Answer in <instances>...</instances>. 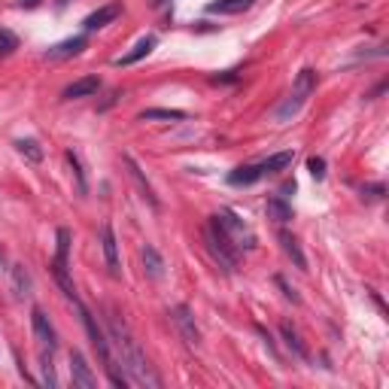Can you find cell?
Returning <instances> with one entry per match:
<instances>
[{"instance_id":"6da1fadb","label":"cell","mask_w":389,"mask_h":389,"mask_svg":"<svg viewBox=\"0 0 389 389\" xmlns=\"http://www.w3.org/2000/svg\"><path fill=\"white\" fill-rule=\"evenodd\" d=\"M107 338L113 341V346H116L119 362L125 365V371H128V377L134 380V384L152 386V389L161 386V377L155 374V368L150 365V359H146L143 346L134 341L131 329L125 325V320H119V314H110V316H107Z\"/></svg>"},{"instance_id":"7a4b0ae2","label":"cell","mask_w":389,"mask_h":389,"mask_svg":"<svg viewBox=\"0 0 389 389\" xmlns=\"http://www.w3.org/2000/svg\"><path fill=\"white\" fill-rule=\"evenodd\" d=\"M204 244H207L210 256L219 261V268H222V271H228V274H231V271L237 268V256H240V252L235 250V244H231V240L225 237V231L219 228L216 216L207 222V231H204Z\"/></svg>"},{"instance_id":"3957f363","label":"cell","mask_w":389,"mask_h":389,"mask_svg":"<svg viewBox=\"0 0 389 389\" xmlns=\"http://www.w3.org/2000/svg\"><path fill=\"white\" fill-rule=\"evenodd\" d=\"M216 222H219V228L225 231V237L235 244V250L237 252H250V250H256V244H259V237H256V231L250 228V225L240 219L235 210H222V213L216 216Z\"/></svg>"},{"instance_id":"277c9868","label":"cell","mask_w":389,"mask_h":389,"mask_svg":"<svg viewBox=\"0 0 389 389\" xmlns=\"http://www.w3.org/2000/svg\"><path fill=\"white\" fill-rule=\"evenodd\" d=\"M76 310H80L82 325H86V331H89V338H91V346H95V350H97V356H101L104 368L113 365V356H110V338H107V331H104L101 325H97L95 314H91V310H89L82 301H76Z\"/></svg>"},{"instance_id":"5b68a950","label":"cell","mask_w":389,"mask_h":389,"mask_svg":"<svg viewBox=\"0 0 389 389\" xmlns=\"http://www.w3.org/2000/svg\"><path fill=\"white\" fill-rule=\"evenodd\" d=\"M101 246H104V261H107L110 277H122V261H119V240H116V231H113L110 222L101 228Z\"/></svg>"},{"instance_id":"8992f818","label":"cell","mask_w":389,"mask_h":389,"mask_svg":"<svg viewBox=\"0 0 389 389\" xmlns=\"http://www.w3.org/2000/svg\"><path fill=\"white\" fill-rule=\"evenodd\" d=\"M174 322H176V329H180V335H182V341H186L189 346H198L201 344V331H198V322H195V316H192V310L186 307V304H176L174 307Z\"/></svg>"},{"instance_id":"52a82bcc","label":"cell","mask_w":389,"mask_h":389,"mask_svg":"<svg viewBox=\"0 0 389 389\" xmlns=\"http://www.w3.org/2000/svg\"><path fill=\"white\" fill-rule=\"evenodd\" d=\"M31 325H34V335H37V341L43 344V350L55 353V346H58V335H55L52 322H49V316L40 307L31 310Z\"/></svg>"},{"instance_id":"ba28073f","label":"cell","mask_w":389,"mask_h":389,"mask_svg":"<svg viewBox=\"0 0 389 389\" xmlns=\"http://www.w3.org/2000/svg\"><path fill=\"white\" fill-rule=\"evenodd\" d=\"M70 377H73V386H80V389H95L97 386L95 374H91L86 356H82L80 350L70 353Z\"/></svg>"},{"instance_id":"9c48e42d","label":"cell","mask_w":389,"mask_h":389,"mask_svg":"<svg viewBox=\"0 0 389 389\" xmlns=\"http://www.w3.org/2000/svg\"><path fill=\"white\" fill-rule=\"evenodd\" d=\"M122 16V3H107V6H101V10H95L91 16H86V22H82V27L86 31H97V27H107L110 22H116V19Z\"/></svg>"},{"instance_id":"30bf717a","label":"cell","mask_w":389,"mask_h":389,"mask_svg":"<svg viewBox=\"0 0 389 389\" xmlns=\"http://www.w3.org/2000/svg\"><path fill=\"white\" fill-rule=\"evenodd\" d=\"M82 49H86V37H67V40H61V43L49 46L46 58H49V61H64V58H73V55H80Z\"/></svg>"},{"instance_id":"8fae6325","label":"cell","mask_w":389,"mask_h":389,"mask_svg":"<svg viewBox=\"0 0 389 389\" xmlns=\"http://www.w3.org/2000/svg\"><path fill=\"white\" fill-rule=\"evenodd\" d=\"M97 89H101V80H97V76H82V80L70 82L61 97H64V101H80V97L97 95Z\"/></svg>"},{"instance_id":"7c38bea8","label":"cell","mask_w":389,"mask_h":389,"mask_svg":"<svg viewBox=\"0 0 389 389\" xmlns=\"http://www.w3.org/2000/svg\"><path fill=\"white\" fill-rule=\"evenodd\" d=\"M140 259H143V271H146V277H150V280H161V277H165V259H161V252L155 250L152 244H143Z\"/></svg>"},{"instance_id":"4fadbf2b","label":"cell","mask_w":389,"mask_h":389,"mask_svg":"<svg viewBox=\"0 0 389 389\" xmlns=\"http://www.w3.org/2000/svg\"><path fill=\"white\" fill-rule=\"evenodd\" d=\"M252 6H256V0H213V3H207V12L210 16H240Z\"/></svg>"},{"instance_id":"5bb4252c","label":"cell","mask_w":389,"mask_h":389,"mask_svg":"<svg viewBox=\"0 0 389 389\" xmlns=\"http://www.w3.org/2000/svg\"><path fill=\"white\" fill-rule=\"evenodd\" d=\"M280 335H283V341H286V346H289V350H292V353H295V356H298V359H304V362H307V359H310V353H307V344L301 341L298 329H295V325L289 322V320H283V322H280Z\"/></svg>"},{"instance_id":"9a60e30c","label":"cell","mask_w":389,"mask_h":389,"mask_svg":"<svg viewBox=\"0 0 389 389\" xmlns=\"http://www.w3.org/2000/svg\"><path fill=\"white\" fill-rule=\"evenodd\" d=\"M155 43H158V40H155L152 34L150 37H143V40H137V46H134L131 52H125L122 58H116V67H131V64H137V61H143L146 55L155 49Z\"/></svg>"},{"instance_id":"2e32d148","label":"cell","mask_w":389,"mask_h":389,"mask_svg":"<svg viewBox=\"0 0 389 389\" xmlns=\"http://www.w3.org/2000/svg\"><path fill=\"white\" fill-rule=\"evenodd\" d=\"M280 244H283V252L292 259V265L298 268V271H307V259H304V252H301L298 237L289 235V231H280Z\"/></svg>"},{"instance_id":"e0dca14e","label":"cell","mask_w":389,"mask_h":389,"mask_svg":"<svg viewBox=\"0 0 389 389\" xmlns=\"http://www.w3.org/2000/svg\"><path fill=\"white\" fill-rule=\"evenodd\" d=\"M261 176H265L261 165H240L228 174V182L231 186H252V182H259Z\"/></svg>"},{"instance_id":"ac0fdd59","label":"cell","mask_w":389,"mask_h":389,"mask_svg":"<svg viewBox=\"0 0 389 389\" xmlns=\"http://www.w3.org/2000/svg\"><path fill=\"white\" fill-rule=\"evenodd\" d=\"M10 280H12V292H16V298H19V301L31 295V274H27V268H25V265H12Z\"/></svg>"},{"instance_id":"d6986e66","label":"cell","mask_w":389,"mask_h":389,"mask_svg":"<svg viewBox=\"0 0 389 389\" xmlns=\"http://www.w3.org/2000/svg\"><path fill=\"white\" fill-rule=\"evenodd\" d=\"M265 210H268V219H274L277 225H283V222H289L292 219V207L286 204V198H268V204H265Z\"/></svg>"},{"instance_id":"ffe728a7","label":"cell","mask_w":389,"mask_h":389,"mask_svg":"<svg viewBox=\"0 0 389 389\" xmlns=\"http://www.w3.org/2000/svg\"><path fill=\"white\" fill-rule=\"evenodd\" d=\"M292 158H295L292 150H283V152H277V155H271V158L261 161V171H265V174H283V171H289Z\"/></svg>"},{"instance_id":"44dd1931","label":"cell","mask_w":389,"mask_h":389,"mask_svg":"<svg viewBox=\"0 0 389 389\" xmlns=\"http://www.w3.org/2000/svg\"><path fill=\"white\" fill-rule=\"evenodd\" d=\"M125 165H128V171H131V176L137 180V186H140V192H143L146 198H150V204L152 207H158V198H155V192H152V186H150V180L143 176V171L137 167V161L131 158V155H125Z\"/></svg>"},{"instance_id":"7402d4cb","label":"cell","mask_w":389,"mask_h":389,"mask_svg":"<svg viewBox=\"0 0 389 389\" xmlns=\"http://www.w3.org/2000/svg\"><path fill=\"white\" fill-rule=\"evenodd\" d=\"M16 150L22 158L31 161V165H40V161H43V146H40L37 140H16Z\"/></svg>"},{"instance_id":"603a6c76","label":"cell","mask_w":389,"mask_h":389,"mask_svg":"<svg viewBox=\"0 0 389 389\" xmlns=\"http://www.w3.org/2000/svg\"><path fill=\"white\" fill-rule=\"evenodd\" d=\"M52 274H55V280H58V286H61V292L67 295L70 301H80V295H76V286H73V280H70V274H67V268H61V265H52Z\"/></svg>"},{"instance_id":"cb8c5ba5","label":"cell","mask_w":389,"mask_h":389,"mask_svg":"<svg viewBox=\"0 0 389 389\" xmlns=\"http://www.w3.org/2000/svg\"><path fill=\"white\" fill-rule=\"evenodd\" d=\"M55 240H58V252H55L52 265L67 268V259H70V231L67 228H58V231H55Z\"/></svg>"},{"instance_id":"d4e9b609","label":"cell","mask_w":389,"mask_h":389,"mask_svg":"<svg viewBox=\"0 0 389 389\" xmlns=\"http://www.w3.org/2000/svg\"><path fill=\"white\" fill-rule=\"evenodd\" d=\"M140 119H143V122H150V119H171V122L176 119V122H180V119H186V113H182V110H158V107H155V110H143V113H140Z\"/></svg>"},{"instance_id":"484cf974","label":"cell","mask_w":389,"mask_h":389,"mask_svg":"<svg viewBox=\"0 0 389 389\" xmlns=\"http://www.w3.org/2000/svg\"><path fill=\"white\" fill-rule=\"evenodd\" d=\"M16 49H19V37L12 31H6V27H0V58L12 55Z\"/></svg>"},{"instance_id":"4316f807","label":"cell","mask_w":389,"mask_h":389,"mask_svg":"<svg viewBox=\"0 0 389 389\" xmlns=\"http://www.w3.org/2000/svg\"><path fill=\"white\" fill-rule=\"evenodd\" d=\"M67 161H70V167H73V174H76V182H80V195H86L89 192V182H86V174H82L80 155H76L73 150H67Z\"/></svg>"},{"instance_id":"83f0119b","label":"cell","mask_w":389,"mask_h":389,"mask_svg":"<svg viewBox=\"0 0 389 389\" xmlns=\"http://www.w3.org/2000/svg\"><path fill=\"white\" fill-rule=\"evenodd\" d=\"M40 362H43V365H40V368H43V384H46L49 389H55V386H58V380H55V368H52V353H46V350H43V359H40Z\"/></svg>"},{"instance_id":"f1b7e54d","label":"cell","mask_w":389,"mask_h":389,"mask_svg":"<svg viewBox=\"0 0 389 389\" xmlns=\"http://www.w3.org/2000/svg\"><path fill=\"white\" fill-rule=\"evenodd\" d=\"M307 171L314 180H322L325 176V158H320V155H314V158H307Z\"/></svg>"},{"instance_id":"f546056e","label":"cell","mask_w":389,"mask_h":389,"mask_svg":"<svg viewBox=\"0 0 389 389\" xmlns=\"http://www.w3.org/2000/svg\"><path fill=\"white\" fill-rule=\"evenodd\" d=\"M277 286L283 289V295H286V298H289V301H292V304H301V298H298V295H295V289H292V286H289V283H286V280H283V277H277Z\"/></svg>"},{"instance_id":"4dcf8cb0","label":"cell","mask_w":389,"mask_h":389,"mask_svg":"<svg viewBox=\"0 0 389 389\" xmlns=\"http://www.w3.org/2000/svg\"><path fill=\"white\" fill-rule=\"evenodd\" d=\"M165 3H171V0H152V6H165Z\"/></svg>"},{"instance_id":"1f68e13d","label":"cell","mask_w":389,"mask_h":389,"mask_svg":"<svg viewBox=\"0 0 389 389\" xmlns=\"http://www.w3.org/2000/svg\"><path fill=\"white\" fill-rule=\"evenodd\" d=\"M22 3H27V6H34V3H37V0H22Z\"/></svg>"},{"instance_id":"d6a6232c","label":"cell","mask_w":389,"mask_h":389,"mask_svg":"<svg viewBox=\"0 0 389 389\" xmlns=\"http://www.w3.org/2000/svg\"><path fill=\"white\" fill-rule=\"evenodd\" d=\"M0 261H3V252H0Z\"/></svg>"}]
</instances>
